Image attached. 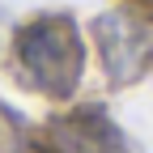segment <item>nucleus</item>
Wrapping results in <instances>:
<instances>
[{"mask_svg": "<svg viewBox=\"0 0 153 153\" xmlns=\"http://www.w3.org/2000/svg\"><path fill=\"white\" fill-rule=\"evenodd\" d=\"M17 60H22L26 76L51 94V98H72L76 81H81L85 68V51H81V34L68 22L64 13H47L34 17L17 30Z\"/></svg>", "mask_w": 153, "mask_h": 153, "instance_id": "f257e3e1", "label": "nucleus"}, {"mask_svg": "<svg viewBox=\"0 0 153 153\" xmlns=\"http://www.w3.org/2000/svg\"><path fill=\"white\" fill-rule=\"evenodd\" d=\"M102 64L111 85H132L153 68V26H145L132 13H102L94 22Z\"/></svg>", "mask_w": 153, "mask_h": 153, "instance_id": "f03ea898", "label": "nucleus"}, {"mask_svg": "<svg viewBox=\"0 0 153 153\" xmlns=\"http://www.w3.org/2000/svg\"><path fill=\"white\" fill-rule=\"evenodd\" d=\"M22 153H55V149H30V145H26V149H22Z\"/></svg>", "mask_w": 153, "mask_h": 153, "instance_id": "20e7f679", "label": "nucleus"}, {"mask_svg": "<svg viewBox=\"0 0 153 153\" xmlns=\"http://www.w3.org/2000/svg\"><path fill=\"white\" fill-rule=\"evenodd\" d=\"M51 140H55V153H128L123 132L94 106L76 111V115H64L51 128Z\"/></svg>", "mask_w": 153, "mask_h": 153, "instance_id": "7ed1b4c3", "label": "nucleus"}, {"mask_svg": "<svg viewBox=\"0 0 153 153\" xmlns=\"http://www.w3.org/2000/svg\"><path fill=\"white\" fill-rule=\"evenodd\" d=\"M140 4H145V9H149V13H153V0H140Z\"/></svg>", "mask_w": 153, "mask_h": 153, "instance_id": "39448f33", "label": "nucleus"}]
</instances>
